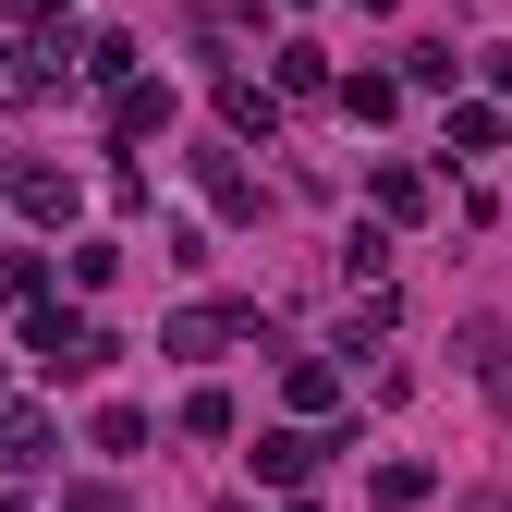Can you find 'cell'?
I'll return each mask as SVG.
<instances>
[{"label":"cell","instance_id":"7a4b0ae2","mask_svg":"<svg viewBox=\"0 0 512 512\" xmlns=\"http://www.w3.org/2000/svg\"><path fill=\"white\" fill-rule=\"evenodd\" d=\"M317 452H330V439H305V427H269V439H256V476H269V488H305V476H317Z\"/></svg>","mask_w":512,"mask_h":512},{"label":"cell","instance_id":"277c9868","mask_svg":"<svg viewBox=\"0 0 512 512\" xmlns=\"http://www.w3.org/2000/svg\"><path fill=\"white\" fill-rule=\"evenodd\" d=\"M196 183H208V208H232V220H256V183L232 171V147H208V159H196Z\"/></svg>","mask_w":512,"mask_h":512},{"label":"cell","instance_id":"52a82bcc","mask_svg":"<svg viewBox=\"0 0 512 512\" xmlns=\"http://www.w3.org/2000/svg\"><path fill=\"white\" fill-rule=\"evenodd\" d=\"M342 110H354V122H391V110H403V86H391V74H354V86H342Z\"/></svg>","mask_w":512,"mask_h":512},{"label":"cell","instance_id":"6da1fadb","mask_svg":"<svg viewBox=\"0 0 512 512\" xmlns=\"http://www.w3.org/2000/svg\"><path fill=\"white\" fill-rule=\"evenodd\" d=\"M464 366L488 378V403L512 415V330H500V317H464Z\"/></svg>","mask_w":512,"mask_h":512},{"label":"cell","instance_id":"5b68a950","mask_svg":"<svg viewBox=\"0 0 512 512\" xmlns=\"http://www.w3.org/2000/svg\"><path fill=\"white\" fill-rule=\"evenodd\" d=\"M110 122H122V135H159V122H171V86H122Z\"/></svg>","mask_w":512,"mask_h":512},{"label":"cell","instance_id":"ba28073f","mask_svg":"<svg viewBox=\"0 0 512 512\" xmlns=\"http://www.w3.org/2000/svg\"><path fill=\"white\" fill-rule=\"evenodd\" d=\"M98 452H110V464H122V452H147V415H135V403H110V415H98Z\"/></svg>","mask_w":512,"mask_h":512},{"label":"cell","instance_id":"9c48e42d","mask_svg":"<svg viewBox=\"0 0 512 512\" xmlns=\"http://www.w3.org/2000/svg\"><path fill=\"white\" fill-rule=\"evenodd\" d=\"M488 86H500V98H512V49H488Z\"/></svg>","mask_w":512,"mask_h":512},{"label":"cell","instance_id":"8992f818","mask_svg":"<svg viewBox=\"0 0 512 512\" xmlns=\"http://www.w3.org/2000/svg\"><path fill=\"white\" fill-rule=\"evenodd\" d=\"M220 122H232V135H269L281 110H269V86H244V74H232V86H220Z\"/></svg>","mask_w":512,"mask_h":512},{"label":"cell","instance_id":"3957f363","mask_svg":"<svg viewBox=\"0 0 512 512\" xmlns=\"http://www.w3.org/2000/svg\"><path fill=\"white\" fill-rule=\"evenodd\" d=\"M13 208H25V220H61V208H74V183H61L49 159H25V171H13Z\"/></svg>","mask_w":512,"mask_h":512},{"label":"cell","instance_id":"30bf717a","mask_svg":"<svg viewBox=\"0 0 512 512\" xmlns=\"http://www.w3.org/2000/svg\"><path fill=\"white\" fill-rule=\"evenodd\" d=\"M464 512H512V500H500V488H464Z\"/></svg>","mask_w":512,"mask_h":512}]
</instances>
